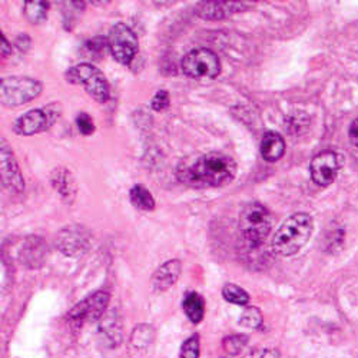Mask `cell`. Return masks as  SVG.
<instances>
[{"mask_svg":"<svg viewBox=\"0 0 358 358\" xmlns=\"http://www.w3.org/2000/svg\"><path fill=\"white\" fill-rule=\"evenodd\" d=\"M179 357L181 358H198L199 357V337L198 336L188 338L182 344Z\"/></svg>","mask_w":358,"mask_h":358,"instance_id":"cell-25","label":"cell"},{"mask_svg":"<svg viewBox=\"0 0 358 358\" xmlns=\"http://www.w3.org/2000/svg\"><path fill=\"white\" fill-rule=\"evenodd\" d=\"M248 343V338L245 336H231L228 338L224 340V351L228 354V355H238L240 354L244 347L247 345Z\"/></svg>","mask_w":358,"mask_h":358,"instance_id":"cell-23","label":"cell"},{"mask_svg":"<svg viewBox=\"0 0 358 358\" xmlns=\"http://www.w3.org/2000/svg\"><path fill=\"white\" fill-rule=\"evenodd\" d=\"M251 3L245 2H201L196 6V13L202 19L218 20L231 16L232 13L245 10Z\"/></svg>","mask_w":358,"mask_h":358,"instance_id":"cell-12","label":"cell"},{"mask_svg":"<svg viewBox=\"0 0 358 358\" xmlns=\"http://www.w3.org/2000/svg\"><path fill=\"white\" fill-rule=\"evenodd\" d=\"M0 42H2V45H0V53H2V57L10 56L12 46H10V43L8 42V39H6V36L3 34L0 35Z\"/></svg>","mask_w":358,"mask_h":358,"instance_id":"cell-29","label":"cell"},{"mask_svg":"<svg viewBox=\"0 0 358 358\" xmlns=\"http://www.w3.org/2000/svg\"><path fill=\"white\" fill-rule=\"evenodd\" d=\"M285 152L284 138L277 132H265L261 141V157L266 162H277Z\"/></svg>","mask_w":358,"mask_h":358,"instance_id":"cell-14","label":"cell"},{"mask_svg":"<svg viewBox=\"0 0 358 358\" xmlns=\"http://www.w3.org/2000/svg\"><path fill=\"white\" fill-rule=\"evenodd\" d=\"M182 307H184L185 314L194 324L201 322V320L203 318V314H205V303L199 294H196V292L187 294L184 298Z\"/></svg>","mask_w":358,"mask_h":358,"instance_id":"cell-18","label":"cell"},{"mask_svg":"<svg viewBox=\"0 0 358 358\" xmlns=\"http://www.w3.org/2000/svg\"><path fill=\"white\" fill-rule=\"evenodd\" d=\"M273 228V217L270 211L261 203L247 205L240 215V231L244 241L251 248H258L264 244Z\"/></svg>","mask_w":358,"mask_h":358,"instance_id":"cell-3","label":"cell"},{"mask_svg":"<svg viewBox=\"0 0 358 358\" xmlns=\"http://www.w3.org/2000/svg\"><path fill=\"white\" fill-rule=\"evenodd\" d=\"M240 322L243 327L255 330V328H259L262 324V314L257 307H250L243 313Z\"/></svg>","mask_w":358,"mask_h":358,"instance_id":"cell-24","label":"cell"},{"mask_svg":"<svg viewBox=\"0 0 358 358\" xmlns=\"http://www.w3.org/2000/svg\"><path fill=\"white\" fill-rule=\"evenodd\" d=\"M66 80L75 85H82L85 91L96 102L103 103L109 98V85L105 75L95 66L89 64H80L72 66L66 72Z\"/></svg>","mask_w":358,"mask_h":358,"instance_id":"cell-5","label":"cell"},{"mask_svg":"<svg viewBox=\"0 0 358 358\" xmlns=\"http://www.w3.org/2000/svg\"><path fill=\"white\" fill-rule=\"evenodd\" d=\"M101 334L103 336L105 341L109 344V347H116L121 343V322L116 313H109L101 322Z\"/></svg>","mask_w":358,"mask_h":358,"instance_id":"cell-15","label":"cell"},{"mask_svg":"<svg viewBox=\"0 0 358 358\" xmlns=\"http://www.w3.org/2000/svg\"><path fill=\"white\" fill-rule=\"evenodd\" d=\"M152 340H154L152 327L139 325L138 328H135L132 336H131L129 348H131V351H135V352L143 351L146 347H149V344L152 343Z\"/></svg>","mask_w":358,"mask_h":358,"instance_id":"cell-19","label":"cell"},{"mask_svg":"<svg viewBox=\"0 0 358 358\" xmlns=\"http://www.w3.org/2000/svg\"><path fill=\"white\" fill-rule=\"evenodd\" d=\"M182 266L178 259H172L161 265L152 277V287L155 291L169 289L181 275Z\"/></svg>","mask_w":358,"mask_h":358,"instance_id":"cell-13","label":"cell"},{"mask_svg":"<svg viewBox=\"0 0 358 358\" xmlns=\"http://www.w3.org/2000/svg\"><path fill=\"white\" fill-rule=\"evenodd\" d=\"M85 240L80 236L78 231L65 229L61 236H59V248L62 250L66 255H76L80 251H83Z\"/></svg>","mask_w":358,"mask_h":358,"instance_id":"cell-17","label":"cell"},{"mask_svg":"<svg viewBox=\"0 0 358 358\" xmlns=\"http://www.w3.org/2000/svg\"><path fill=\"white\" fill-rule=\"evenodd\" d=\"M108 46L119 64L131 65L138 52V39L125 23H116L109 32Z\"/></svg>","mask_w":358,"mask_h":358,"instance_id":"cell-7","label":"cell"},{"mask_svg":"<svg viewBox=\"0 0 358 358\" xmlns=\"http://www.w3.org/2000/svg\"><path fill=\"white\" fill-rule=\"evenodd\" d=\"M49 9L48 2H26L24 3V15L32 23H41L46 19Z\"/></svg>","mask_w":358,"mask_h":358,"instance_id":"cell-22","label":"cell"},{"mask_svg":"<svg viewBox=\"0 0 358 358\" xmlns=\"http://www.w3.org/2000/svg\"><path fill=\"white\" fill-rule=\"evenodd\" d=\"M341 157L334 151H324L314 157L310 165L313 181L320 187L331 185L340 172Z\"/></svg>","mask_w":358,"mask_h":358,"instance_id":"cell-9","label":"cell"},{"mask_svg":"<svg viewBox=\"0 0 358 358\" xmlns=\"http://www.w3.org/2000/svg\"><path fill=\"white\" fill-rule=\"evenodd\" d=\"M43 85L32 78L10 76L0 82V99L8 108H16L38 98Z\"/></svg>","mask_w":358,"mask_h":358,"instance_id":"cell-4","label":"cell"},{"mask_svg":"<svg viewBox=\"0 0 358 358\" xmlns=\"http://www.w3.org/2000/svg\"><path fill=\"white\" fill-rule=\"evenodd\" d=\"M52 185L64 198L73 196L76 192L75 181L68 169H55L52 173Z\"/></svg>","mask_w":358,"mask_h":358,"instance_id":"cell-16","label":"cell"},{"mask_svg":"<svg viewBox=\"0 0 358 358\" xmlns=\"http://www.w3.org/2000/svg\"><path fill=\"white\" fill-rule=\"evenodd\" d=\"M236 172L235 161L225 154L211 152L179 164L176 176L182 184L203 189L229 184Z\"/></svg>","mask_w":358,"mask_h":358,"instance_id":"cell-1","label":"cell"},{"mask_svg":"<svg viewBox=\"0 0 358 358\" xmlns=\"http://www.w3.org/2000/svg\"><path fill=\"white\" fill-rule=\"evenodd\" d=\"M151 105H152V109L157 112L166 109L169 106V94L166 91H164V89H161V91H158L157 95L154 96Z\"/></svg>","mask_w":358,"mask_h":358,"instance_id":"cell-27","label":"cell"},{"mask_svg":"<svg viewBox=\"0 0 358 358\" xmlns=\"http://www.w3.org/2000/svg\"><path fill=\"white\" fill-rule=\"evenodd\" d=\"M129 196H131V202L134 206H136L138 210H142V211H152L155 208V199L152 196V194L149 192L145 187L142 185H135L131 192H129Z\"/></svg>","mask_w":358,"mask_h":358,"instance_id":"cell-20","label":"cell"},{"mask_svg":"<svg viewBox=\"0 0 358 358\" xmlns=\"http://www.w3.org/2000/svg\"><path fill=\"white\" fill-rule=\"evenodd\" d=\"M348 135H350V141H351V143H352L354 146H357V148H358V119H355V121L351 124Z\"/></svg>","mask_w":358,"mask_h":358,"instance_id":"cell-30","label":"cell"},{"mask_svg":"<svg viewBox=\"0 0 358 358\" xmlns=\"http://www.w3.org/2000/svg\"><path fill=\"white\" fill-rule=\"evenodd\" d=\"M222 295L228 303L236 304V306H245L250 301V295L235 284H227L222 289Z\"/></svg>","mask_w":358,"mask_h":358,"instance_id":"cell-21","label":"cell"},{"mask_svg":"<svg viewBox=\"0 0 358 358\" xmlns=\"http://www.w3.org/2000/svg\"><path fill=\"white\" fill-rule=\"evenodd\" d=\"M245 358H280V352L274 348H259L248 354Z\"/></svg>","mask_w":358,"mask_h":358,"instance_id":"cell-28","label":"cell"},{"mask_svg":"<svg viewBox=\"0 0 358 358\" xmlns=\"http://www.w3.org/2000/svg\"><path fill=\"white\" fill-rule=\"evenodd\" d=\"M313 218L300 213L291 215L275 232L273 238V251L281 257H291L300 251L310 240L313 234Z\"/></svg>","mask_w":358,"mask_h":358,"instance_id":"cell-2","label":"cell"},{"mask_svg":"<svg viewBox=\"0 0 358 358\" xmlns=\"http://www.w3.org/2000/svg\"><path fill=\"white\" fill-rule=\"evenodd\" d=\"M0 175H2L3 185L9 189L16 192H22L24 189L20 168L16 162L12 148L5 141H2V146H0Z\"/></svg>","mask_w":358,"mask_h":358,"instance_id":"cell-10","label":"cell"},{"mask_svg":"<svg viewBox=\"0 0 358 358\" xmlns=\"http://www.w3.org/2000/svg\"><path fill=\"white\" fill-rule=\"evenodd\" d=\"M182 71L196 80H211L221 73V62L211 49H195L182 59Z\"/></svg>","mask_w":358,"mask_h":358,"instance_id":"cell-6","label":"cell"},{"mask_svg":"<svg viewBox=\"0 0 358 358\" xmlns=\"http://www.w3.org/2000/svg\"><path fill=\"white\" fill-rule=\"evenodd\" d=\"M53 119L46 109H34L20 116L15 122V132L23 136H31L43 132L50 127Z\"/></svg>","mask_w":358,"mask_h":358,"instance_id":"cell-11","label":"cell"},{"mask_svg":"<svg viewBox=\"0 0 358 358\" xmlns=\"http://www.w3.org/2000/svg\"><path fill=\"white\" fill-rule=\"evenodd\" d=\"M108 304H109V294L105 291H98L91 296H87L86 300H83L78 306H75L68 314V318L72 324L79 327L83 322H94L102 318Z\"/></svg>","mask_w":358,"mask_h":358,"instance_id":"cell-8","label":"cell"},{"mask_svg":"<svg viewBox=\"0 0 358 358\" xmlns=\"http://www.w3.org/2000/svg\"><path fill=\"white\" fill-rule=\"evenodd\" d=\"M76 127L79 129V132L82 135H92L95 132V124H94V119L89 116L87 113L82 112L78 115L76 117Z\"/></svg>","mask_w":358,"mask_h":358,"instance_id":"cell-26","label":"cell"}]
</instances>
